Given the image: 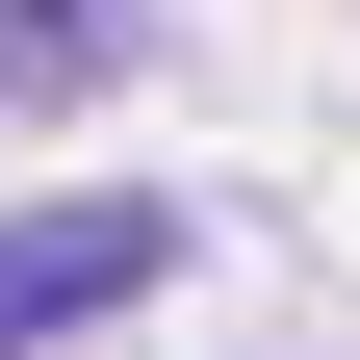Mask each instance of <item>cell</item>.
<instances>
[{
    "label": "cell",
    "mask_w": 360,
    "mask_h": 360,
    "mask_svg": "<svg viewBox=\"0 0 360 360\" xmlns=\"http://www.w3.org/2000/svg\"><path fill=\"white\" fill-rule=\"evenodd\" d=\"M180 283V232L129 206V180H77V206H0V360H52L77 309H155Z\"/></svg>",
    "instance_id": "obj_1"
},
{
    "label": "cell",
    "mask_w": 360,
    "mask_h": 360,
    "mask_svg": "<svg viewBox=\"0 0 360 360\" xmlns=\"http://www.w3.org/2000/svg\"><path fill=\"white\" fill-rule=\"evenodd\" d=\"M129 26H155V0H0V103H26V77H129Z\"/></svg>",
    "instance_id": "obj_2"
}]
</instances>
